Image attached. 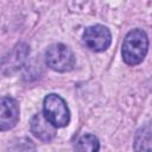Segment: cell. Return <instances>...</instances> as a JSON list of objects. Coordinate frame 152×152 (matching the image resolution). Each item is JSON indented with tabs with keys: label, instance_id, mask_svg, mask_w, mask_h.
I'll use <instances>...</instances> for the list:
<instances>
[{
	"label": "cell",
	"instance_id": "1",
	"mask_svg": "<svg viewBox=\"0 0 152 152\" xmlns=\"http://www.w3.org/2000/svg\"><path fill=\"white\" fill-rule=\"evenodd\" d=\"M148 48L146 33L140 28L129 31L122 43V58L128 65H137L142 62Z\"/></svg>",
	"mask_w": 152,
	"mask_h": 152
},
{
	"label": "cell",
	"instance_id": "2",
	"mask_svg": "<svg viewBox=\"0 0 152 152\" xmlns=\"http://www.w3.org/2000/svg\"><path fill=\"white\" fill-rule=\"evenodd\" d=\"M44 116L56 127H64L69 124L70 112L65 101L57 94H49L43 103Z\"/></svg>",
	"mask_w": 152,
	"mask_h": 152
},
{
	"label": "cell",
	"instance_id": "3",
	"mask_svg": "<svg viewBox=\"0 0 152 152\" xmlns=\"http://www.w3.org/2000/svg\"><path fill=\"white\" fill-rule=\"evenodd\" d=\"M45 62L52 70L65 72L74 68L75 56L74 52L64 44H52L45 52Z\"/></svg>",
	"mask_w": 152,
	"mask_h": 152
},
{
	"label": "cell",
	"instance_id": "4",
	"mask_svg": "<svg viewBox=\"0 0 152 152\" xmlns=\"http://www.w3.org/2000/svg\"><path fill=\"white\" fill-rule=\"evenodd\" d=\"M83 40L93 51H104L112 43V34L103 25H93L84 30Z\"/></svg>",
	"mask_w": 152,
	"mask_h": 152
},
{
	"label": "cell",
	"instance_id": "5",
	"mask_svg": "<svg viewBox=\"0 0 152 152\" xmlns=\"http://www.w3.org/2000/svg\"><path fill=\"white\" fill-rule=\"evenodd\" d=\"M30 53V49L25 43L17 44L1 61L0 68L5 75H11L18 71L26 61V57Z\"/></svg>",
	"mask_w": 152,
	"mask_h": 152
},
{
	"label": "cell",
	"instance_id": "6",
	"mask_svg": "<svg viewBox=\"0 0 152 152\" xmlns=\"http://www.w3.org/2000/svg\"><path fill=\"white\" fill-rule=\"evenodd\" d=\"M19 120V106L12 97H0V131H7Z\"/></svg>",
	"mask_w": 152,
	"mask_h": 152
},
{
	"label": "cell",
	"instance_id": "7",
	"mask_svg": "<svg viewBox=\"0 0 152 152\" xmlns=\"http://www.w3.org/2000/svg\"><path fill=\"white\" fill-rule=\"evenodd\" d=\"M31 132L42 141H50L56 135V127L44 116L43 113L34 114L30 122Z\"/></svg>",
	"mask_w": 152,
	"mask_h": 152
},
{
	"label": "cell",
	"instance_id": "8",
	"mask_svg": "<svg viewBox=\"0 0 152 152\" xmlns=\"http://www.w3.org/2000/svg\"><path fill=\"white\" fill-rule=\"evenodd\" d=\"M135 150H151V128L150 125H146L145 127L140 128L135 135V142H134Z\"/></svg>",
	"mask_w": 152,
	"mask_h": 152
},
{
	"label": "cell",
	"instance_id": "9",
	"mask_svg": "<svg viewBox=\"0 0 152 152\" xmlns=\"http://www.w3.org/2000/svg\"><path fill=\"white\" fill-rule=\"evenodd\" d=\"M76 150L78 151H97L100 148L99 139L93 134L82 135L76 142Z\"/></svg>",
	"mask_w": 152,
	"mask_h": 152
}]
</instances>
